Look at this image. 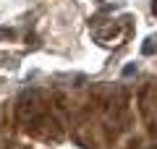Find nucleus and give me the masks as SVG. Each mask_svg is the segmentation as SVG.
<instances>
[{
  "instance_id": "1",
  "label": "nucleus",
  "mask_w": 157,
  "mask_h": 149,
  "mask_svg": "<svg viewBox=\"0 0 157 149\" xmlns=\"http://www.w3.org/2000/svg\"><path fill=\"white\" fill-rule=\"evenodd\" d=\"M155 13H157V0H155Z\"/></svg>"
}]
</instances>
